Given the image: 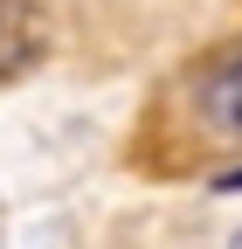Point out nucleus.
<instances>
[{
    "label": "nucleus",
    "mask_w": 242,
    "mask_h": 249,
    "mask_svg": "<svg viewBox=\"0 0 242 249\" xmlns=\"http://www.w3.org/2000/svg\"><path fill=\"white\" fill-rule=\"evenodd\" d=\"M215 187H222V194H242V166H235V173H222Z\"/></svg>",
    "instance_id": "7ed1b4c3"
},
{
    "label": "nucleus",
    "mask_w": 242,
    "mask_h": 249,
    "mask_svg": "<svg viewBox=\"0 0 242 249\" xmlns=\"http://www.w3.org/2000/svg\"><path fill=\"white\" fill-rule=\"evenodd\" d=\"M49 55V14L35 0H0V83L28 76Z\"/></svg>",
    "instance_id": "f257e3e1"
},
{
    "label": "nucleus",
    "mask_w": 242,
    "mask_h": 249,
    "mask_svg": "<svg viewBox=\"0 0 242 249\" xmlns=\"http://www.w3.org/2000/svg\"><path fill=\"white\" fill-rule=\"evenodd\" d=\"M194 111H201V124H207L215 139H235V145H242V49L222 55L215 70L194 83Z\"/></svg>",
    "instance_id": "f03ea898"
},
{
    "label": "nucleus",
    "mask_w": 242,
    "mask_h": 249,
    "mask_svg": "<svg viewBox=\"0 0 242 249\" xmlns=\"http://www.w3.org/2000/svg\"><path fill=\"white\" fill-rule=\"evenodd\" d=\"M228 249H242V229H235V235H228Z\"/></svg>",
    "instance_id": "20e7f679"
}]
</instances>
